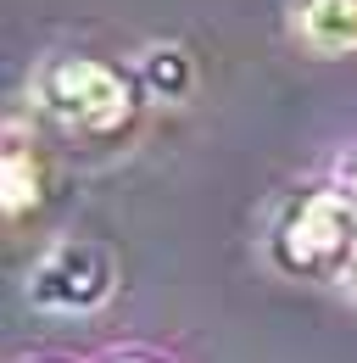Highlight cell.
Here are the masks:
<instances>
[{
    "label": "cell",
    "mask_w": 357,
    "mask_h": 363,
    "mask_svg": "<svg viewBox=\"0 0 357 363\" xmlns=\"http://www.w3.org/2000/svg\"><path fill=\"white\" fill-rule=\"evenodd\" d=\"M34 95H40V106L56 123H67L79 135H112L134 112L129 79L118 67L95 62V56H56V62H45L40 79H34Z\"/></svg>",
    "instance_id": "1"
},
{
    "label": "cell",
    "mask_w": 357,
    "mask_h": 363,
    "mask_svg": "<svg viewBox=\"0 0 357 363\" xmlns=\"http://www.w3.org/2000/svg\"><path fill=\"white\" fill-rule=\"evenodd\" d=\"M112 285H118L112 252L95 240H62L28 274V296L50 313H89L112 296Z\"/></svg>",
    "instance_id": "2"
},
{
    "label": "cell",
    "mask_w": 357,
    "mask_h": 363,
    "mask_svg": "<svg viewBox=\"0 0 357 363\" xmlns=\"http://www.w3.org/2000/svg\"><path fill=\"white\" fill-rule=\"evenodd\" d=\"M352 207L346 196H307L296 213H290V224L279 235V252H285V263L290 269H307V274H324L335 269L341 257H346V246H352Z\"/></svg>",
    "instance_id": "3"
},
{
    "label": "cell",
    "mask_w": 357,
    "mask_h": 363,
    "mask_svg": "<svg viewBox=\"0 0 357 363\" xmlns=\"http://www.w3.org/2000/svg\"><path fill=\"white\" fill-rule=\"evenodd\" d=\"M302 40L324 56L357 50V0H302Z\"/></svg>",
    "instance_id": "4"
},
{
    "label": "cell",
    "mask_w": 357,
    "mask_h": 363,
    "mask_svg": "<svg viewBox=\"0 0 357 363\" xmlns=\"http://www.w3.org/2000/svg\"><path fill=\"white\" fill-rule=\"evenodd\" d=\"M145 79H151V90H157V95H178L184 84H190V67H184L178 50H157L151 67H145Z\"/></svg>",
    "instance_id": "5"
},
{
    "label": "cell",
    "mask_w": 357,
    "mask_h": 363,
    "mask_svg": "<svg viewBox=\"0 0 357 363\" xmlns=\"http://www.w3.org/2000/svg\"><path fill=\"white\" fill-rule=\"evenodd\" d=\"M352 201H357V174H352Z\"/></svg>",
    "instance_id": "6"
},
{
    "label": "cell",
    "mask_w": 357,
    "mask_h": 363,
    "mask_svg": "<svg viewBox=\"0 0 357 363\" xmlns=\"http://www.w3.org/2000/svg\"><path fill=\"white\" fill-rule=\"evenodd\" d=\"M123 363H145V358H123Z\"/></svg>",
    "instance_id": "7"
}]
</instances>
